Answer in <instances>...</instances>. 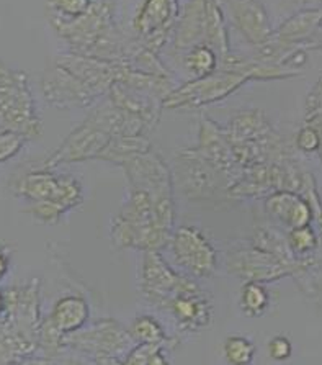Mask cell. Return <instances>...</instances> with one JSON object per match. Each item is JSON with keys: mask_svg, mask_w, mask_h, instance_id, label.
I'll list each match as a JSON object with an SVG mask.
<instances>
[{"mask_svg": "<svg viewBox=\"0 0 322 365\" xmlns=\"http://www.w3.org/2000/svg\"><path fill=\"white\" fill-rule=\"evenodd\" d=\"M286 245L290 247L294 257L306 259L318 254L321 247V240L318 231L313 228V225L298 226V228L286 230Z\"/></svg>", "mask_w": 322, "mask_h": 365, "instance_id": "44dd1931", "label": "cell"}, {"mask_svg": "<svg viewBox=\"0 0 322 365\" xmlns=\"http://www.w3.org/2000/svg\"><path fill=\"white\" fill-rule=\"evenodd\" d=\"M247 82L249 79L246 76L234 71L216 69L208 76L188 79L185 84L175 87L162 101V108L207 107V105L224 101Z\"/></svg>", "mask_w": 322, "mask_h": 365, "instance_id": "277c9868", "label": "cell"}, {"mask_svg": "<svg viewBox=\"0 0 322 365\" xmlns=\"http://www.w3.org/2000/svg\"><path fill=\"white\" fill-rule=\"evenodd\" d=\"M164 312H167L177 326L187 333H197L207 328L213 319V307L202 290L180 293L165 305Z\"/></svg>", "mask_w": 322, "mask_h": 365, "instance_id": "4fadbf2b", "label": "cell"}, {"mask_svg": "<svg viewBox=\"0 0 322 365\" xmlns=\"http://www.w3.org/2000/svg\"><path fill=\"white\" fill-rule=\"evenodd\" d=\"M229 140L239 145V143L257 141L270 133H274V126L266 118V115L259 108L244 110V112L236 113L231 118L227 128H224Z\"/></svg>", "mask_w": 322, "mask_h": 365, "instance_id": "e0dca14e", "label": "cell"}, {"mask_svg": "<svg viewBox=\"0 0 322 365\" xmlns=\"http://www.w3.org/2000/svg\"><path fill=\"white\" fill-rule=\"evenodd\" d=\"M5 313V295L0 292V317Z\"/></svg>", "mask_w": 322, "mask_h": 365, "instance_id": "836d02e7", "label": "cell"}, {"mask_svg": "<svg viewBox=\"0 0 322 365\" xmlns=\"http://www.w3.org/2000/svg\"><path fill=\"white\" fill-rule=\"evenodd\" d=\"M165 344H135L126 354L123 364L128 365H167L169 361L165 357Z\"/></svg>", "mask_w": 322, "mask_h": 365, "instance_id": "603a6c76", "label": "cell"}, {"mask_svg": "<svg viewBox=\"0 0 322 365\" xmlns=\"http://www.w3.org/2000/svg\"><path fill=\"white\" fill-rule=\"evenodd\" d=\"M64 346L71 349L87 354L93 357V362H121L135 341L130 336V331L121 328L113 319H102L88 328H80L76 333L64 336Z\"/></svg>", "mask_w": 322, "mask_h": 365, "instance_id": "3957f363", "label": "cell"}, {"mask_svg": "<svg viewBox=\"0 0 322 365\" xmlns=\"http://www.w3.org/2000/svg\"><path fill=\"white\" fill-rule=\"evenodd\" d=\"M204 41L218 53L219 59L231 51L227 31L224 0H203Z\"/></svg>", "mask_w": 322, "mask_h": 365, "instance_id": "ac0fdd59", "label": "cell"}, {"mask_svg": "<svg viewBox=\"0 0 322 365\" xmlns=\"http://www.w3.org/2000/svg\"><path fill=\"white\" fill-rule=\"evenodd\" d=\"M9 189L15 197L31 202H56L66 212L84 202L82 184L74 175L56 174L46 168L12 177Z\"/></svg>", "mask_w": 322, "mask_h": 365, "instance_id": "7a4b0ae2", "label": "cell"}, {"mask_svg": "<svg viewBox=\"0 0 322 365\" xmlns=\"http://www.w3.org/2000/svg\"><path fill=\"white\" fill-rule=\"evenodd\" d=\"M140 289L142 297L159 309H164L170 300L185 292L202 290L192 275H182L164 261L159 251H146L142 259Z\"/></svg>", "mask_w": 322, "mask_h": 365, "instance_id": "5b68a950", "label": "cell"}, {"mask_svg": "<svg viewBox=\"0 0 322 365\" xmlns=\"http://www.w3.org/2000/svg\"><path fill=\"white\" fill-rule=\"evenodd\" d=\"M198 153L208 161L223 170L227 175L234 177V180L241 174V164H239L234 146L227 136L224 128H221L213 120L203 118L199 123V141H198Z\"/></svg>", "mask_w": 322, "mask_h": 365, "instance_id": "7c38bea8", "label": "cell"}, {"mask_svg": "<svg viewBox=\"0 0 322 365\" xmlns=\"http://www.w3.org/2000/svg\"><path fill=\"white\" fill-rule=\"evenodd\" d=\"M304 123H308V125H311L313 126V128L316 130V133H318V136H319V148H318V156H319V159H321V163H322V113H318V115H313V117H308V118H304Z\"/></svg>", "mask_w": 322, "mask_h": 365, "instance_id": "4dcf8cb0", "label": "cell"}, {"mask_svg": "<svg viewBox=\"0 0 322 365\" xmlns=\"http://www.w3.org/2000/svg\"><path fill=\"white\" fill-rule=\"evenodd\" d=\"M175 177L180 189L192 197H209L219 192L229 190L234 184V177L214 168L207 158L198 153L197 148L182 149L175 159Z\"/></svg>", "mask_w": 322, "mask_h": 365, "instance_id": "8992f818", "label": "cell"}, {"mask_svg": "<svg viewBox=\"0 0 322 365\" xmlns=\"http://www.w3.org/2000/svg\"><path fill=\"white\" fill-rule=\"evenodd\" d=\"M179 64L188 74V79H198L219 68V56L208 44H197L180 59Z\"/></svg>", "mask_w": 322, "mask_h": 365, "instance_id": "d6986e66", "label": "cell"}, {"mask_svg": "<svg viewBox=\"0 0 322 365\" xmlns=\"http://www.w3.org/2000/svg\"><path fill=\"white\" fill-rule=\"evenodd\" d=\"M93 0H46L49 12L61 19H77L90 10Z\"/></svg>", "mask_w": 322, "mask_h": 365, "instance_id": "d4e9b609", "label": "cell"}, {"mask_svg": "<svg viewBox=\"0 0 322 365\" xmlns=\"http://www.w3.org/2000/svg\"><path fill=\"white\" fill-rule=\"evenodd\" d=\"M10 257H12V251L7 246H0V280L9 272Z\"/></svg>", "mask_w": 322, "mask_h": 365, "instance_id": "1f68e13d", "label": "cell"}, {"mask_svg": "<svg viewBox=\"0 0 322 365\" xmlns=\"http://www.w3.org/2000/svg\"><path fill=\"white\" fill-rule=\"evenodd\" d=\"M308 7H322V0H281V9L285 12H296Z\"/></svg>", "mask_w": 322, "mask_h": 365, "instance_id": "f546056e", "label": "cell"}, {"mask_svg": "<svg viewBox=\"0 0 322 365\" xmlns=\"http://www.w3.org/2000/svg\"><path fill=\"white\" fill-rule=\"evenodd\" d=\"M0 131H16L31 140L41 136L43 125L31 96L28 77L0 61Z\"/></svg>", "mask_w": 322, "mask_h": 365, "instance_id": "6da1fadb", "label": "cell"}, {"mask_svg": "<svg viewBox=\"0 0 322 365\" xmlns=\"http://www.w3.org/2000/svg\"><path fill=\"white\" fill-rule=\"evenodd\" d=\"M26 141L28 138L16 131H0V163L15 158L24 149Z\"/></svg>", "mask_w": 322, "mask_h": 365, "instance_id": "4316f807", "label": "cell"}, {"mask_svg": "<svg viewBox=\"0 0 322 365\" xmlns=\"http://www.w3.org/2000/svg\"><path fill=\"white\" fill-rule=\"evenodd\" d=\"M24 212L31 213L36 220H40L41 223H46V225L58 223L61 217H63L64 213H68L63 207H61V205H58L56 202H49V200L33 202L31 207L25 208Z\"/></svg>", "mask_w": 322, "mask_h": 365, "instance_id": "484cf974", "label": "cell"}, {"mask_svg": "<svg viewBox=\"0 0 322 365\" xmlns=\"http://www.w3.org/2000/svg\"><path fill=\"white\" fill-rule=\"evenodd\" d=\"M231 20L252 48L260 46L274 36L275 26L270 14L260 0H224Z\"/></svg>", "mask_w": 322, "mask_h": 365, "instance_id": "8fae6325", "label": "cell"}, {"mask_svg": "<svg viewBox=\"0 0 322 365\" xmlns=\"http://www.w3.org/2000/svg\"><path fill=\"white\" fill-rule=\"evenodd\" d=\"M257 347L244 336H229L223 344V356L232 365H249L255 357Z\"/></svg>", "mask_w": 322, "mask_h": 365, "instance_id": "cb8c5ba5", "label": "cell"}, {"mask_svg": "<svg viewBox=\"0 0 322 365\" xmlns=\"http://www.w3.org/2000/svg\"><path fill=\"white\" fill-rule=\"evenodd\" d=\"M294 148L298 151H301L304 154H314L318 153L319 148V136L313 126L304 123L301 128L298 130L296 136H294Z\"/></svg>", "mask_w": 322, "mask_h": 365, "instance_id": "83f0119b", "label": "cell"}, {"mask_svg": "<svg viewBox=\"0 0 322 365\" xmlns=\"http://www.w3.org/2000/svg\"><path fill=\"white\" fill-rule=\"evenodd\" d=\"M265 212L276 225L286 230L311 225L314 221V212L311 203L291 190H279L265 197Z\"/></svg>", "mask_w": 322, "mask_h": 365, "instance_id": "5bb4252c", "label": "cell"}, {"mask_svg": "<svg viewBox=\"0 0 322 365\" xmlns=\"http://www.w3.org/2000/svg\"><path fill=\"white\" fill-rule=\"evenodd\" d=\"M322 30V7H308L293 12L280 26L274 36L293 44H314V36ZM316 48V46H314Z\"/></svg>", "mask_w": 322, "mask_h": 365, "instance_id": "9a60e30c", "label": "cell"}, {"mask_svg": "<svg viewBox=\"0 0 322 365\" xmlns=\"http://www.w3.org/2000/svg\"><path fill=\"white\" fill-rule=\"evenodd\" d=\"M179 14L177 0H144L133 21L137 40L159 54L167 46Z\"/></svg>", "mask_w": 322, "mask_h": 365, "instance_id": "ba28073f", "label": "cell"}, {"mask_svg": "<svg viewBox=\"0 0 322 365\" xmlns=\"http://www.w3.org/2000/svg\"><path fill=\"white\" fill-rule=\"evenodd\" d=\"M49 323L63 334H71L87 326L90 319V307L84 297L66 295L54 303Z\"/></svg>", "mask_w": 322, "mask_h": 365, "instance_id": "2e32d148", "label": "cell"}, {"mask_svg": "<svg viewBox=\"0 0 322 365\" xmlns=\"http://www.w3.org/2000/svg\"><path fill=\"white\" fill-rule=\"evenodd\" d=\"M167 245L177 265L192 277L208 279L214 274L218 254L208 237L195 226H180L174 230Z\"/></svg>", "mask_w": 322, "mask_h": 365, "instance_id": "52a82bcc", "label": "cell"}, {"mask_svg": "<svg viewBox=\"0 0 322 365\" xmlns=\"http://www.w3.org/2000/svg\"><path fill=\"white\" fill-rule=\"evenodd\" d=\"M41 91L48 105L61 110L90 107L100 101L79 77L59 64L51 66L43 74Z\"/></svg>", "mask_w": 322, "mask_h": 365, "instance_id": "30bf717a", "label": "cell"}, {"mask_svg": "<svg viewBox=\"0 0 322 365\" xmlns=\"http://www.w3.org/2000/svg\"><path fill=\"white\" fill-rule=\"evenodd\" d=\"M266 351H269L270 359H274V361H276V362L288 361V359L293 356V342L283 334L274 336L269 341Z\"/></svg>", "mask_w": 322, "mask_h": 365, "instance_id": "f1b7e54d", "label": "cell"}, {"mask_svg": "<svg viewBox=\"0 0 322 365\" xmlns=\"http://www.w3.org/2000/svg\"><path fill=\"white\" fill-rule=\"evenodd\" d=\"M241 309L246 317L260 318L269 312L270 292L260 282H246L241 290Z\"/></svg>", "mask_w": 322, "mask_h": 365, "instance_id": "7402d4cb", "label": "cell"}, {"mask_svg": "<svg viewBox=\"0 0 322 365\" xmlns=\"http://www.w3.org/2000/svg\"><path fill=\"white\" fill-rule=\"evenodd\" d=\"M226 267L237 279L244 282H260V284H270V282L293 275L290 265L254 246L227 252Z\"/></svg>", "mask_w": 322, "mask_h": 365, "instance_id": "9c48e42d", "label": "cell"}, {"mask_svg": "<svg viewBox=\"0 0 322 365\" xmlns=\"http://www.w3.org/2000/svg\"><path fill=\"white\" fill-rule=\"evenodd\" d=\"M313 297L318 298L319 307H321V312H322V284H321V282H319L318 285H316V290H314V295H313Z\"/></svg>", "mask_w": 322, "mask_h": 365, "instance_id": "d6a6232c", "label": "cell"}, {"mask_svg": "<svg viewBox=\"0 0 322 365\" xmlns=\"http://www.w3.org/2000/svg\"><path fill=\"white\" fill-rule=\"evenodd\" d=\"M130 336L135 341V344H142V342H149V344H165L167 342H174L165 333L164 324L159 322L155 317L151 314H141L137 317L135 322L131 323L130 328Z\"/></svg>", "mask_w": 322, "mask_h": 365, "instance_id": "ffe728a7", "label": "cell"}]
</instances>
